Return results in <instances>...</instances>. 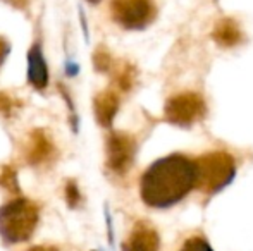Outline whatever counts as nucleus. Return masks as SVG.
<instances>
[{
    "mask_svg": "<svg viewBox=\"0 0 253 251\" xmlns=\"http://www.w3.org/2000/svg\"><path fill=\"white\" fill-rule=\"evenodd\" d=\"M205 102L198 93L186 91L166 104V121L179 127H190L205 115Z\"/></svg>",
    "mask_w": 253,
    "mask_h": 251,
    "instance_id": "5",
    "label": "nucleus"
},
{
    "mask_svg": "<svg viewBox=\"0 0 253 251\" xmlns=\"http://www.w3.org/2000/svg\"><path fill=\"white\" fill-rule=\"evenodd\" d=\"M66 198H67V205H69V207H76V205L80 203L81 196H80V191H78V186L74 184V182H67Z\"/></svg>",
    "mask_w": 253,
    "mask_h": 251,
    "instance_id": "17",
    "label": "nucleus"
},
{
    "mask_svg": "<svg viewBox=\"0 0 253 251\" xmlns=\"http://www.w3.org/2000/svg\"><path fill=\"white\" fill-rule=\"evenodd\" d=\"M124 251H129V250H127V248H126V245H124Z\"/></svg>",
    "mask_w": 253,
    "mask_h": 251,
    "instance_id": "22",
    "label": "nucleus"
},
{
    "mask_svg": "<svg viewBox=\"0 0 253 251\" xmlns=\"http://www.w3.org/2000/svg\"><path fill=\"white\" fill-rule=\"evenodd\" d=\"M28 79L37 90H43L48 84V71L47 64H45L42 48L35 45L30 52H28Z\"/></svg>",
    "mask_w": 253,
    "mask_h": 251,
    "instance_id": "10",
    "label": "nucleus"
},
{
    "mask_svg": "<svg viewBox=\"0 0 253 251\" xmlns=\"http://www.w3.org/2000/svg\"><path fill=\"white\" fill-rule=\"evenodd\" d=\"M160 241L157 231L147 222H138L131 232L126 248L129 251H159Z\"/></svg>",
    "mask_w": 253,
    "mask_h": 251,
    "instance_id": "8",
    "label": "nucleus"
},
{
    "mask_svg": "<svg viewBox=\"0 0 253 251\" xmlns=\"http://www.w3.org/2000/svg\"><path fill=\"white\" fill-rule=\"evenodd\" d=\"M90 3H97V2H100V0H88Z\"/></svg>",
    "mask_w": 253,
    "mask_h": 251,
    "instance_id": "21",
    "label": "nucleus"
},
{
    "mask_svg": "<svg viewBox=\"0 0 253 251\" xmlns=\"http://www.w3.org/2000/svg\"><path fill=\"white\" fill-rule=\"evenodd\" d=\"M212 38L220 47H234V45H238L241 41L243 35H241V30L236 21L226 17V19H220L219 23L215 24Z\"/></svg>",
    "mask_w": 253,
    "mask_h": 251,
    "instance_id": "11",
    "label": "nucleus"
},
{
    "mask_svg": "<svg viewBox=\"0 0 253 251\" xmlns=\"http://www.w3.org/2000/svg\"><path fill=\"white\" fill-rule=\"evenodd\" d=\"M107 167L116 174H124L129 171L134 160L136 143L134 138L126 133H112L107 138Z\"/></svg>",
    "mask_w": 253,
    "mask_h": 251,
    "instance_id": "6",
    "label": "nucleus"
},
{
    "mask_svg": "<svg viewBox=\"0 0 253 251\" xmlns=\"http://www.w3.org/2000/svg\"><path fill=\"white\" fill-rule=\"evenodd\" d=\"M179 251H212L210 245L202 238H191L183 245Z\"/></svg>",
    "mask_w": 253,
    "mask_h": 251,
    "instance_id": "16",
    "label": "nucleus"
},
{
    "mask_svg": "<svg viewBox=\"0 0 253 251\" xmlns=\"http://www.w3.org/2000/svg\"><path fill=\"white\" fill-rule=\"evenodd\" d=\"M21 108V102L17 98L10 97L7 93H0V115L3 117H12L17 110Z\"/></svg>",
    "mask_w": 253,
    "mask_h": 251,
    "instance_id": "14",
    "label": "nucleus"
},
{
    "mask_svg": "<svg viewBox=\"0 0 253 251\" xmlns=\"http://www.w3.org/2000/svg\"><path fill=\"white\" fill-rule=\"evenodd\" d=\"M0 186L7 189L9 193L19 194V186H17V174L10 165L0 167Z\"/></svg>",
    "mask_w": 253,
    "mask_h": 251,
    "instance_id": "13",
    "label": "nucleus"
},
{
    "mask_svg": "<svg viewBox=\"0 0 253 251\" xmlns=\"http://www.w3.org/2000/svg\"><path fill=\"white\" fill-rule=\"evenodd\" d=\"M195 188L212 194L226 188L234 178V160L226 151H210L193 162Z\"/></svg>",
    "mask_w": 253,
    "mask_h": 251,
    "instance_id": "3",
    "label": "nucleus"
},
{
    "mask_svg": "<svg viewBox=\"0 0 253 251\" xmlns=\"http://www.w3.org/2000/svg\"><path fill=\"white\" fill-rule=\"evenodd\" d=\"M112 17L126 30H141L155 19L153 0H112Z\"/></svg>",
    "mask_w": 253,
    "mask_h": 251,
    "instance_id": "4",
    "label": "nucleus"
},
{
    "mask_svg": "<svg viewBox=\"0 0 253 251\" xmlns=\"http://www.w3.org/2000/svg\"><path fill=\"white\" fill-rule=\"evenodd\" d=\"M95 108V117L103 127H109L112 124L114 117H116L117 110H119V97L116 91L105 90L95 97L93 102Z\"/></svg>",
    "mask_w": 253,
    "mask_h": 251,
    "instance_id": "9",
    "label": "nucleus"
},
{
    "mask_svg": "<svg viewBox=\"0 0 253 251\" xmlns=\"http://www.w3.org/2000/svg\"><path fill=\"white\" fill-rule=\"evenodd\" d=\"M116 83L121 90L127 91L134 83V69L129 66V64L123 62L116 71Z\"/></svg>",
    "mask_w": 253,
    "mask_h": 251,
    "instance_id": "12",
    "label": "nucleus"
},
{
    "mask_svg": "<svg viewBox=\"0 0 253 251\" xmlns=\"http://www.w3.org/2000/svg\"><path fill=\"white\" fill-rule=\"evenodd\" d=\"M38 224V207L26 198L0 208V234L7 243H23L31 238Z\"/></svg>",
    "mask_w": 253,
    "mask_h": 251,
    "instance_id": "2",
    "label": "nucleus"
},
{
    "mask_svg": "<svg viewBox=\"0 0 253 251\" xmlns=\"http://www.w3.org/2000/svg\"><path fill=\"white\" fill-rule=\"evenodd\" d=\"M93 64L100 72H107V71H110V67H112V59H110V54L107 52L105 47H100V48L95 50Z\"/></svg>",
    "mask_w": 253,
    "mask_h": 251,
    "instance_id": "15",
    "label": "nucleus"
},
{
    "mask_svg": "<svg viewBox=\"0 0 253 251\" xmlns=\"http://www.w3.org/2000/svg\"><path fill=\"white\" fill-rule=\"evenodd\" d=\"M30 251H57V248H50V246H37V248H31Z\"/></svg>",
    "mask_w": 253,
    "mask_h": 251,
    "instance_id": "20",
    "label": "nucleus"
},
{
    "mask_svg": "<svg viewBox=\"0 0 253 251\" xmlns=\"http://www.w3.org/2000/svg\"><path fill=\"white\" fill-rule=\"evenodd\" d=\"M24 153H26V160L33 165H42L50 162L55 157V146H53L47 131L35 129L28 138Z\"/></svg>",
    "mask_w": 253,
    "mask_h": 251,
    "instance_id": "7",
    "label": "nucleus"
},
{
    "mask_svg": "<svg viewBox=\"0 0 253 251\" xmlns=\"http://www.w3.org/2000/svg\"><path fill=\"white\" fill-rule=\"evenodd\" d=\"M7 54H9V43H7L5 38L0 36V67H2L3 61H5Z\"/></svg>",
    "mask_w": 253,
    "mask_h": 251,
    "instance_id": "18",
    "label": "nucleus"
},
{
    "mask_svg": "<svg viewBox=\"0 0 253 251\" xmlns=\"http://www.w3.org/2000/svg\"><path fill=\"white\" fill-rule=\"evenodd\" d=\"M5 3H9V5H12L14 9H24V7L30 3V0H3Z\"/></svg>",
    "mask_w": 253,
    "mask_h": 251,
    "instance_id": "19",
    "label": "nucleus"
},
{
    "mask_svg": "<svg viewBox=\"0 0 253 251\" xmlns=\"http://www.w3.org/2000/svg\"><path fill=\"white\" fill-rule=\"evenodd\" d=\"M195 188L193 160L170 155L150 165L141 178V198L148 207L167 208L181 201Z\"/></svg>",
    "mask_w": 253,
    "mask_h": 251,
    "instance_id": "1",
    "label": "nucleus"
}]
</instances>
